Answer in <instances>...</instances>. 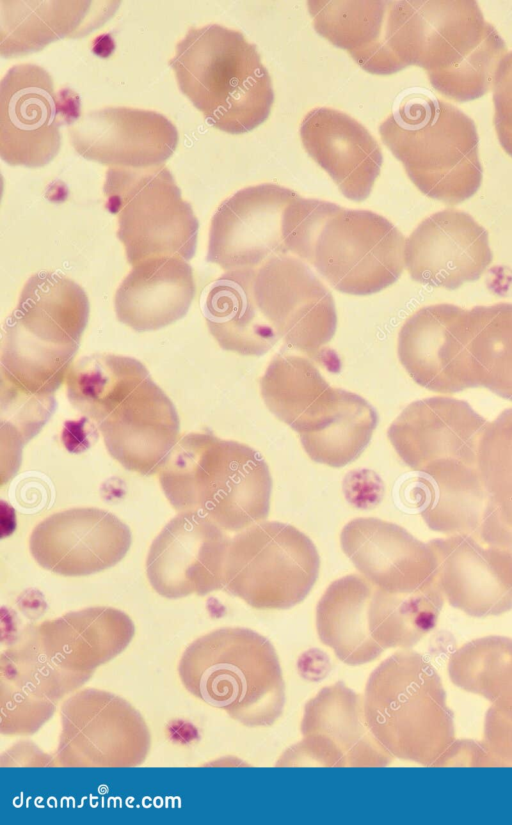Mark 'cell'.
Instances as JSON below:
<instances>
[{
  "instance_id": "obj_1",
  "label": "cell",
  "mask_w": 512,
  "mask_h": 825,
  "mask_svg": "<svg viewBox=\"0 0 512 825\" xmlns=\"http://www.w3.org/2000/svg\"><path fill=\"white\" fill-rule=\"evenodd\" d=\"M282 235L290 253L346 294L379 292L396 282L405 266L403 234L369 210L298 196L285 210Z\"/></svg>"
},
{
  "instance_id": "obj_2",
  "label": "cell",
  "mask_w": 512,
  "mask_h": 825,
  "mask_svg": "<svg viewBox=\"0 0 512 825\" xmlns=\"http://www.w3.org/2000/svg\"><path fill=\"white\" fill-rule=\"evenodd\" d=\"M89 318L84 290L52 271L33 274L3 328L1 392L55 400Z\"/></svg>"
},
{
  "instance_id": "obj_3",
  "label": "cell",
  "mask_w": 512,
  "mask_h": 825,
  "mask_svg": "<svg viewBox=\"0 0 512 825\" xmlns=\"http://www.w3.org/2000/svg\"><path fill=\"white\" fill-rule=\"evenodd\" d=\"M158 472L174 509L197 512L223 530L246 529L269 513V468L246 444L189 433L174 445Z\"/></svg>"
},
{
  "instance_id": "obj_4",
  "label": "cell",
  "mask_w": 512,
  "mask_h": 825,
  "mask_svg": "<svg viewBox=\"0 0 512 825\" xmlns=\"http://www.w3.org/2000/svg\"><path fill=\"white\" fill-rule=\"evenodd\" d=\"M169 64L181 92L213 127L242 134L268 118L271 78L241 32L218 24L190 28Z\"/></svg>"
},
{
  "instance_id": "obj_5",
  "label": "cell",
  "mask_w": 512,
  "mask_h": 825,
  "mask_svg": "<svg viewBox=\"0 0 512 825\" xmlns=\"http://www.w3.org/2000/svg\"><path fill=\"white\" fill-rule=\"evenodd\" d=\"M178 675L184 688L240 724L273 725L285 706V682L272 643L254 630L223 627L183 651Z\"/></svg>"
},
{
  "instance_id": "obj_6",
  "label": "cell",
  "mask_w": 512,
  "mask_h": 825,
  "mask_svg": "<svg viewBox=\"0 0 512 825\" xmlns=\"http://www.w3.org/2000/svg\"><path fill=\"white\" fill-rule=\"evenodd\" d=\"M379 131L426 196L456 204L479 189L482 166L476 126L454 105L422 93L408 94Z\"/></svg>"
},
{
  "instance_id": "obj_7",
  "label": "cell",
  "mask_w": 512,
  "mask_h": 825,
  "mask_svg": "<svg viewBox=\"0 0 512 825\" xmlns=\"http://www.w3.org/2000/svg\"><path fill=\"white\" fill-rule=\"evenodd\" d=\"M363 705L370 730L393 757L437 766L455 741L440 676L416 651L401 649L373 670Z\"/></svg>"
},
{
  "instance_id": "obj_8",
  "label": "cell",
  "mask_w": 512,
  "mask_h": 825,
  "mask_svg": "<svg viewBox=\"0 0 512 825\" xmlns=\"http://www.w3.org/2000/svg\"><path fill=\"white\" fill-rule=\"evenodd\" d=\"M505 42L474 0H414L412 65L444 96L470 101L492 88Z\"/></svg>"
},
{
  "instance_id": "obj_9",
  "label": "cell",
  "mask_w": 512,
  "mask_h": 825,
  "mask_svg": "<svg viewBox=\"0 0 512 825\" xmlns=\"http://www.w3.org/2000/svg\"><path fill=\"white\" fill-rule=\"evenodd\" d=\"M93 420L109 454L142 475L159 471L178 442L177 411L146 367L129 357L79 404Z\"/></svg>"
},
{
  "instance_id": "obj_10",
  "label": "cell",
  "mask_w": 512,
  "mask_h": 825,
  "mask_svg": "<svg viewBox=\"0 0 512 825\" xmlns=\"http://www.w3.org/2000/svg\"><path fill=\"white\" fill-rule=\"evenodd\" d=\"M104 194L106 208L118 215L117 237L129 264L194 256L199 223L164 164L109 167Z\"/></svg>"
},
{
  "instance_id": "obj_11",
  "label": "cell",
  "mask_w": 512,
  "mask_h": 825,
  "mask_svg": "<svg viewBox=\"0 0 512 825\" xmlns=\"http://www.w3.org/2000/svg\"><path fill=\"white\" fill-rule=\"evenodd\" d=\"M313 542L292 525L250 526L229 543L223 589L257 609H289L303 601L318 577Z\"/></svg>"
},
{
  "instance_id": "obj_12",
  "label": "cell",
  "mask_w": 512,
  "mask_h": 825,
  "mask_svg": "<svg viewBox=\"0 0 512 825\" xmlns=\"http://www.w3.org/2000/svg\"><path fill=\"white\" fill-rule=\"evenodd\" d=\"M253 296L261 316L278 339L329 371L339 358L328 348L337 326L332 294L301 259L274 257L256 268Z\"/></svg>"
},
{
  "instance_id": "obj_13",
  "label": "cell",
  "mask_w": 512,
  "mask_h": 825,
  "mask_svg": "<svg viewBox=\"0 0 512 825\" xmlns=\"http://www.w3.org/2000/svg\"><path fill=\"white\" fill-rule=\"evenodd\" d=\"M78 107V96L56 92L43 67L12 66L0 84L1 158L12 166L47 165L60 150V127L79 116Z\"/></svg>"
},
{
  "instance_id": "obj_14",
  "label": "cell",
  "mask_w": 512,
  "mask_h": 825,
  "mask_svg": "<svg viewBox=\"0 0 512 825\" xmlns=\"http://www.w3.org/2000/svg\"><path fill=\"white\" fill-rule=\"evenodd\" d=\"M57 763L66 767H133L149 752L151 737L142 715L114 693L77 690L60 709Z\"/></svg>"
},
{
  "instance_id": "obj_15",
  "label": "cell",
  "mask_w": 512,
  "mask_h": 825,
  "mask_svg": "<svg viewBox=\"0 0 512 825\" xmlns=\"http://www.w3.org/2000/svg\"><path fill=\"white\" fill-rule=\"evenodd\" d=\"M301 733L277 766L379 767L393 760L367 724L363 697L343 682L323 687L306 703Z\"/></svg>"
},
{
  "instance_id": "obj_16",
  "label": "cell",
  "mask_w": 512,
  "mask_h": 825,
  "mask_svg": "<svg viewBox=\"0 0 512 825\" xmlns=\"http://www.w3.org/2000/svg\"><path fill=\"white\" fill-rule=\"evenodd\" d=\"M487 424L466 401L436 396L409 404L387 434L407 466L431 476L452 466L477 464Z\"/></svg>"
},
{
  "instance_id": "obj_17",
  "label": "cell",
  "mask_w": 512,
  "mask_h": 825,
  "mask_svg": "<svg viewBox=\"0 0 512 825\" xmlns=\"http://www.w3.org/2000/svg\"><path fill=\"white\" fill-rule=\"evenodd\" d=\"M298 196L291 189L265 183L243 188L224 200L211 220L207 260L231 271L257 268L288 255L283 216Z\"/></svg>"
},
{
  "instance_id": "obj_18",
  "label": "cell",
  "mask_w": 512,
  "mask_h": 825,
  "mask_svg": "<svg viewBox=\"0 0 512 825\" xmlns=\"http://www.w3.org/2000/svg\"><path fill=\"white\" fill-rule=\"evenodd\" d=\"M229 537L197 512H179L153 540L146 560L152 588L168 599L223 589Z\"/></svg>"
},
{
  "instance_id": "obj_19",
  "label": "cell",
  "mask_w": 512,
  "mask_h": 825,
  "mask_svg": "<svg viewBox=\"0 0 512 825\" xmlns=\"http://www.w3.org/2000/svg\"><path fill=\"white\" fill-rule=\"evenodd\" d=\"M49 668L75 692L96 668L119 655L135 626L112 607H89L29 626L23 631Z\"/></svg>"
},
{
  "instance_id": "obj_20",
  "label": "cell",
  "mask_w": 512,
  "mask_h": 825,
  "mask_svg": "<svg viewBox=\"0 0 512 825\" xmlns=\"http://www.w3.org/2000/svg\"><path fill=\"white\" fill-rule=\"evenodd\" d=\"M132 537L114 514L94 507L54 513L36 525L29 538L34 560L45 570L70 577L87 576L120 562Z\"/></svg>"
},
{
  "instance_id": "obj_21",
  "label": "cell",
  "mask_w": 512,
  "mask_h": 825,
  "mask_svg": "<svg viewBox=\"0 0 512 825\" xmlns=\"http://www.w3.org/2000/svg\"><path fill=\"white\" fill-rule=\"evenodd\" d=\"M341 547L372 584L392 594L443 593L429 542L378 518H356L343 528Z\"/></svg>"
},
{
  "instance_id": "obj_22",
  "label": "cell",
  "mask_w": 512,
  "mask_h": 825,
  "mask_svg": "<svg viewBox=\"0 0 512 825\" xmlns=\"http://www.w3.org/2000/svg\"><path fill=\"white\" fill-rule=\"evenodd\" d=\"M68 133L80 156L109 167L162 165L178 144V131L167 117L123 106L79 115L68 125Z\"/></svg>"
},
{
  "instance_id": "obj_23",
  "label": "cell",
  "mask_w": 512,
  "mask_h": 825,
  "mask_svg": "<svg viewBox=\"0 0 512 825\" xmlns=\"http://www.w3.org/2000/svg\"><path fill=\"white\" fill-rule=\"evenodd\" d=\"M405 267L424 285L454 290L492 261L487 231L469 214L445 209L425 218L405 242Z\"/></svg>"
},
{
  "instance_id": "obj_24",
  "label": "cell",
  "mask_w": 512,
  "mask_h": 825,
  "mask_svg": "<svg viewBox=\"0 0 512 825\" xmlns=\"http://www.w3.org/2000/svg\"><path fill=\"white\" fill-rule=\"evenodd\" d=\"M468 310L452 304L423 307L398 335L399 360L420 386L438 393L474 388L466 350Z\"/></svg>"
},
{
  "instance_id": "obj_25",
  "label": "cell",
  "mask_w": 512,
  "mask_h": 825,
  "mask_svg": "<svg viewBox=\"0 0 512 825\" xmlns=\"http://www.w3.org/2000/svg\"><path fill=\"white\" fill-rule=\"evenodd\" d=\"M481 517L468 547L512 588V408L488 422L478 448Z\"/></svg>"
},
{
  "instance_id": "obj_26",
  "label": "cell",
  "mask_w": 512,
  "mask_h": 825,
  "mask_svg": "<svg viewBox=\"0 0 512 825\" xmlns=\"http://www.w3.org/2000/svg\"><path fill=\"white\" fill-rule=\"evenodd\" d=\"M300 136L307 153L345 197L362 201L369 196L383 157L378 143L361 123L335 109L315 108L304 117Z\"/></svg>"
},
{
  "instance_id": "obj_27",
  "label": "cell",
  "mask_w": 512,
  "mask_h": 825,
  "mask_svg": "<svg viewBox=\"0 0 512 825\" xmlns=\"http://www.w3.org/2000/svg\"><path fill=\"white\" fill-rule=\"evenodd\" d=\"M191 266L178 257L132 266L114 299L118 320L137 332L163 328L183 318L193 300Z\"/></svg>"
},
{
  "instance_id": "obj_28",
  "label": "cell",
  "mask_w": 512,
  "mask_h": 825,
  "mask_svg": "<svg viewBox=\"0 0 512 825\" xmlns=\"http://www.w3.org/2000/svg\"><path fill=\"white\" fill-rule=\"evenodd\" d=\"M112 1H1L3 57H16L44 48L65 37L94 31L118 7Z\"/></svg>"
},
{
  "instance_id": "obj_29",
  "label": "cell",
  "mask_w": 512,
  "mask_h": 825,
  "mask_svg": "<svg viewBox=\"0 0 512 825\" xmlns=\"http://www.w3.org/2000/svg\"><path fill=\"white\" fill-rule=\"evenodd\" d=\"M377 422L375 409L363 397L330 386L293 430L312 460L342 467L364 451Z\"/></svg>"
},
{
  "instance_id": "obj_30",
  "label": "cell",
  "mask_w": 512,
  "mask_h": 825,
  "mask_svg": "<svg viewBox=\"0 0 512 825\" xmlns=\"http://www.w3.org/2000/svg\"><path fill=\"white\" fill-rule=\"evenodd\" d=\"M307 6L316 31L348 51L361 68L378 75L395 73L390 1L310 0Z\"/></svg>"
},
{
  "instance_id": "obj_31",
  "label": "cell",
  "mask_w": 512,
  "mask_h": 825,
  "mask_svg": "<svg viewBox=\"0 0 512 825\" xmlns=\"http://www.w3.org/2000/svg\"><path fill=\"white\" fill-rule=\"evenodd\" d=\"M255 271H226L210 286L204 302L206 324L219 346L246 356L264 355L279 340L255 303Z\"/></svg>"
},
{
  "instance_id": "obj_32",
  "label": "cell",
  "mask_w": 512,
  "mask_h": 825,
  "mask_svg": "<svg viewBox=\"0 0 512 825\" xmlns=\"http://www.w3.org/2000/svg\"><path fill=\"white\" fill-rule=\"evenodd\" d=\"M371 582L358 575L344 576L329 585L316 608V628L321 642L350 666L377 659L385 650L371 638L366 622V602Z\"/></svg>"
},
{
  "instance_id": "obj_33",
  "label": "cell",
  "mask_w": 512,
  "mask_h": 825,
  "mask_svg": "<svg viewBox=\"0 0 512 825\" xmlns=\"http://www.w3.org/2000/svg\"><path fill=\"white\" fill-rule=\"evenodd\" d=\"M466 350L474 387L512 401V304L468 310Z\"/></svg>"
},
{
  "instance_id": "obj_34",
  "label": "cell",
  "mask_w": 512,
  "mask_h": 825,
  "mask_svg": "<svg viewBox=\"0 0 512 825\" xmlns=\"http://www.w3.org/2000/svg\"><path fill=\"white\" fill-rule=\"evenodd\" d=\"M448 672L456 686L512 712L511 638L488 636L466 643L451 655Z\"/></svg>"
},
{
  "instance_id": "obj_35",
  "label": "cell",
  "mask_w": 512,
  "mask_h": 825,
  "mask_svg": "<svg viewBox=\"0 0 512 825\" xmlns=\"http://www.w3.org/2000/svg\"><path fill=\"white\" fill-rule=\"evenodd\" d=\"M329 387L314 363L298 355H277L260 380L265 405L290 427Z\"/></svg>"
},
{
  "instance_id": "obj_36",
  "label": "cell",
  "mask_w": 512,
  "mask_h": 825,
  "mask_svg": "<svg viewBox=\"0 0 512 825\" xmlns=\"http://www.w3.org/2000/svg\"><path fill=\"white\" fill-rule=\"evenodd\" d=\"M492 90L497 137L502 148L512 157V51L501 60Z\"/></svg>"
},
{
  "instance_id": "obj_37",
  "label": "cell",
  "mask_w": 512,
  "mask_h": 825,
  "mask_svg": "<svg viewBox=\"0 0 512 825\" xmlns=\"http://www.w3.org/2000/svg\"><path fill=\"white\" fill-rule=\"evenodd\" d=\"M483 744L496 766H512V712L491 705L485 717Z\"/></svg>"
}]
</instances>
